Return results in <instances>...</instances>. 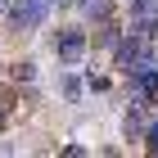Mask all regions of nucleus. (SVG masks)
<instances>
[{
    "mask_svg": "<svg viewBox=\"0 0 158 158\" xmlns=\"http://www.w3.org/2000/svg\"><path fill=\"white\" fill-rule=\"evenodd\" d=\"M145 54H149V36L140 32V27H131V32H122L118 50H113V63H118V73H122V77H131V68L145 59Z\"/></svg>",
    "mask_w": 158,
    "mask_h": 158,
    "instance_id": "f257e3e1",
    "label": "nucleus"
},
{
    "mask_svg": "<svg viewBox=\"0 0 158 158\" xmlns=\"http://www.w3.org/2000/svg\"><path fill=\"white\" fill-rule=\"evenodd\" d=\"M45 9H50V0H14L9 5V27L14 32H36L45 23Z\"/></svg>",
    "mask_w": 158,
    "mask_h": 158,
    "instance_id": "f03ea898",
    "label": "nucleus"
},
{
    "mask_svg": "<svg viewBox=\"0 0 158 158\" xmlns=\"http://www.w3.org/2000/svg\"><path fill=\"white\" fill-rule=\"evenodd\" d=\"M86 32L81 27H59V36H54V54H59V63H77L86 54Z\"/></svg>",
    "mask_w": 158,
    "mask_h": 158,
    "instance_id": "7ed1b4c3",
    "label": "nucleus"
},
{
    "mask_svg": "<svg viewBox=\"0 0 158 158\" xmlns=\"http://www.w3.org/2000/svg\"><path fill=\"white\" fill-rule=\"evenodd\" d=\"M122 131H127V140H145L149 135V104L131 99V109H127V118H122Z\"/></svg>",
    "mask_w": 158,
    "mask_h": 158,
    "instance_id": "20e7f679",
    "label": "nucleus"
},
{
    "mask_svg": "<svg viewBox=\"0 0 158 158\" xmlns=\"http://www.w3.org/2000/svg\"><path fill=\"white\" fill-rule=\"evenodd\" d=\"M77 9L90 18V23H104V18H113V0H73Z\"/></svg>",
    "mask_w": 158,
    "mask_h": 158,
    "instance_id": "39448f33",
    "label": "nucleus"
},
{
    "mask_svg": "<svg viewBox=\"0 0 158 158\" xmlns=\"http://www.w3.org/2000/svg\"><path fill=\"white\" fill-rule=\"evenodd\" d=\"M59 86H63V95H68V104H77V99H81V81H77L73 73H59Z\"/></svg>",
    "mask_w": 158,
    "mask_h": 158,
    "instance_id": "423d86ee",
    "label": "nucleus"
},
{
    "mask_svg": "<svg viewBox=\"0 0 158 158\" xmlns=\"http://www.w3.org/2000/svg\"><path fill=\"white\" fill-rule=\"evenodd\" d=\"M158 14V0H131V18H154Z\"/></svg>",
    "mask_w": 158,
    "mask_h": 158,
    "instance_id": "0eeeda50",
    "label": "nucleus"
},
{
    "mask_svg": "<svg viewBox=\"0 0 158 158\" xmlns=\"http://www.w3.org/2000/svg\"><path fill=\"white\" fill-rule=\"evenodd\" d=\"M131 27H140L149 41H158V14H154V18H131Z\"/></svg>",
    "mask_w": 158,
    "mask_h": 158,
    "instance_id": "6e6552de",
    "label": "nucleus"
},
{
    "mask_svg": "<svg viewBox=\"0 0 158 158\" xmlns=\"http://www.w3.org/2000/svg\"><path fill=\"white\" fill-rule=\"evenodd\" d=\"M36 77V63H14V81H32Z\"/></svg>",
    "mask_w": 158,
    "mask_h": 158,
    "instance_id": "1a4fd4ad",
    "label": "nucleus"
},
{
    "mask_svg": "<svg viewBox=\"0 0 158 158\" xmlns=\"http://www.w3.org/2000/svg\"><path fill=\"white\" fill-rule=\"evenodd\" d=\"M145 149H149V154H158V122L149 127V135H145Z\"/></svg>",
    "mask_w": 158,
    "mask_h": 158,
    "instance_id": "9d476101",
    "label": "nucleus"
},
{
    "mask_svg": "<svg viewBox=\"0 0 158 158\" xmlns=\"http://www.w3.org/2000/svg\"><path fill=\"white\" fill-rule=\"evenodd\" d=\"M9 5H14V0H0V14H5V18H9Z\"/></svg>",
    "mask_w": 158,
    "mask_h": 158,
    "instance_id": "9b49d317",
    "label": "nucleus"
},
{
    "mask_svg": "<svg viewBox=\"0 0 158 158\" xmlns=\"http://www.w3.org/2000/svg\"><path fill=\"white\" fill-rule=\"evenodd\" d=\"M50 5H73V0H50Z\"/></svg>",
    "mask_w": 158,
    "mask_h": 158,
    "instance_id": "f8f14e48",
    "label": "nucleus"
}]
</instances>
